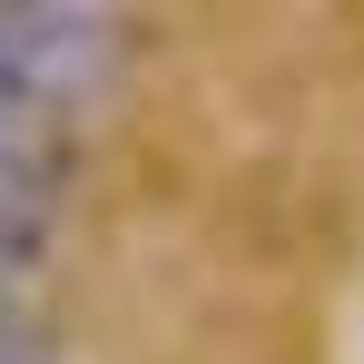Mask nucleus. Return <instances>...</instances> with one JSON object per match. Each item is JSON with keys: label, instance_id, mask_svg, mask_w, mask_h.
<instances>
[{"label": "nucleus", "instance_id": "obj_1", "mask_svg": "<svg viewBox=\"0 0 364 364\" xmlns=\"http://www.w3.org/2000/svg\"><path fill=\"white\" fill-rule=\"evenodd\" d=\"M138 69V30L119 10H0V138L10 148H69Z\"/></svg>", "mask_w": 364, "mask_h": 364}, {"label": "nucleus", "instance_id": "obj_2", "mask_svg": "<svg viewBox=\"0 0 364 364\" xmlns=\"http://www.w3.org/2000/svg\"><path fill=\"white\" fill-rule=\"evenodd\" d=\"M50 227H60V207H40V197H0V296H20V276L50 256Z\"/></svg>", "mask_w": 364, "mask_h": 364}, {"label": "nucleus", "instance_id": "obj_3", "mask_svg": "<svg viewBox=\"0 0 364 364\" xmlns=\"http://www.w3.org/2000/svg\"><path fill=\"white\" fill-rule=\"evenodd\" d=\"M0 364H60L50 325H40V315H30L20 296H0Z\"/></svg>", "mask_w": 364, "mask_h": 364}]
</instances>
